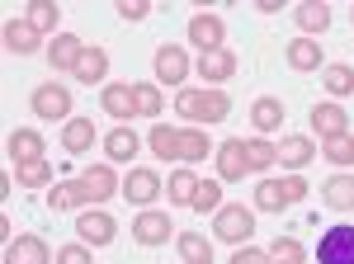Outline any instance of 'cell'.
<instances>
[{"instance_id":"1","label":"cell","mask_w":354,"mask_h":264,"mask_svg":"<svg viewBox=\"0 0 354 264\" xmlns=\"http://www.w3.org/2000/svg\"><path fill=\"white\" fill-rule=\"evenodd\" d=\"M213 236L227 241V245H245L255 236V208H241V203H222L213 212Z\"/></svg>"},{"instance_id":"2","label":"cell","mask_w":354,"mask_h":264,"mask_svg":"<svg viewBox=\"0 0 354 264\" xmlns=\"http://www.w3.org/2000/svg\"><path fill=\"white\" fill-rule=\"evenodd\" d=\"M28 109H33V118L71 123V90H66V85H57V80H43V85L28 95Z\"/></svg>"},{"instance_id":"3","label":"cell","mask_w":354,"mask_h":264,"mask_svg":"<svg viewBox=\"0 0 354 264\" xmlns=\"http://www.w3.org/2000/svg\"><path fill=\"white\" fill-rule=\"evenodd\" d=\"M151 66H156V80H161V85H175V90H185V80H189V53H185L180 43H161Z\"/></svg>"},{"instance_id":"4","label":"cell","mask_w":354,"mask_h":264,"mask_svg":"<svg viewBox=\"0 0 354 264\" xmlns=\"http://www.w3.org/2000/svg\"><path fill=\"white\" fill-rule=\"evenodd\" d=\"M118 236V222H113L104 208H85L81 217H76V241H85L90 250H100V245H109V241Z\"/></svg>"},{"instance_id":"5","label":"cell","mask_w":354,"mask_h":264,"mask_svg":"<svg viewBox=\"0 0 354 264\" xmlns=\"http://www.w3.org/2000/svg\"><path fill=\"white\" fill-rule=\"evenodd\" d=\"M317 264H354V227H330L317 236Z\"/></svg>"},{"instance_id":"6","label":"cell","mask_w":354,"mask_h":264,"mask_svg":"<svg viewBox=\"0 0 354 264\" xmlns=\"http://www.w3.org/2000/svg\"><path fill=\"white\" fill-rule=\"evenodd\" d=\"M213 160H218V180L222 185H241L245 175H250V160H245V142L241 137H227L218 151H213Z\"/></svg>"},{"instance_id":"7","label":"cell","mask_w":354,"mask_h":264,"mask_svg":"<svg viewBox=\"0 0 354 264\" xmlns=\"http://www.w3.org/2000/svg\"><path fill=\"white\" fill-rule=\"evenodd\" d=\"M123 198H128V203H137V208H151V203L161 198V175H156L151 165L128 170V180H123Z\"/></svg>"},{"instance_id":"8","label":"cell","mask_w":354,"mask_h":264,"mask_svg":"<svg viewBox=\"0 0 354 264\" xmlns=\"http://www.w3.org/2000/svg\"><path fill=\"white\" fill-rule=\"evenodd\" d=\"M194 71H198V80H208V90H222V80L236 76V53H232V48H218V53H198Z\"/></svg>"},{"instance_id":"9","label":"cell","mask_w":354,"mask_h":264,"mask_svg":"<svg viewBox=\"0 0 354 264\" xmlns=\"http://www.w3.org/2000/svg\"><path fill=\"white\" fill-rule=\"evenodd\" d=\"M57 255H48V241L24 232V236H10L5 241V264H53Z\"/></svg>"},{"instance_id":"10","label":"cell","mask_w":354,"mask_h":264,"mask_svg":"<svg viewBox=\"0 0 354 264\" xmlns=\"http://www.w3.org/2000/svg\"><path fill=\"white\" fill-rule=\"evenodd\" d=\"M170 232H175V222H170L165 212H156V208H142V212L133 217L137 245H165V241H170Z\"/></svg>"},{"instance_id":"11","label":"cell","mask_w":354,"mask_h":264,"mask_svg":"<svg viewBox=\"0 0 354 264\" xmlns=\"http://www.w3.org/2000/svg\"><path fill=\"white\" fill-rule=\"evenodd\" d=\"M100 104H104V113L118 118V123L137 118V100H133V85H128V80H109V85L100 90Z\"/></svg>"},{"instance_id":"12","label":"cell","mask_w":354,"mask_h":264,"mask_svg":"<svg viewBox=\"0 0 354 264\" xmlns=\"http://www.w3.org/2000/svg\"><path fill=\"white\" fill-rule=\"evenodd\" d=\"M312 132H317V137H322V142H330V137H345V132H350V113H345V109L340 104H312Z\"/></svg>"},{"instance_id":"13","label":"cell","mask_w":354,"mask_h":264,"mask_svg":"<svg viewBox=\"0 0 354 264\" xmlns=\"http://www.w3.org/2000/svg\"><path fill=\"white\" fill-rule=\"evenodd\" d=\"M283 62H288L293 71H326V53H322L317 38H293V43L283 48Z\"/></svg>"},{"instance_id":"14","label":"cell","mask_w":354,"mask_h":264,"mask_svg":"<svg viewBox=\"0 0 354 264\" xmlns=\"http://www.w3.org/2000/svg\"><path fill=\"white\" fill-rule=\"evenodd\" d=\"M81 180H85V189H90V198H95V203H109L113 194H123V185H118V175H113L109 160H100V165H85Z\"/></svg>"},{"instance_id":"15","label":"cell","mask_w":354,"mask_h":264,"mask_svg":"<svg viewBox=\"0 0 354 264\" xmlns=\"http://www.w3.org/2000/svg\"><path fill=\"white\" fill-rule=\"evenodd\" d=\"M90 43H81L76 33H57L53 43H48V62H53V71H76L81 66V57Z\"/></svg>"},{"instance_id":"16","label":"cell","mask_w":354,"mask_h":264,"mask_svg":"<svg viewBox=\"0 0 354 264\" xmlns=\"http://www.w3.org/2000/svg\"><path fill=\"white\" fill-rule=\"evenodd\" d=\"M222 38H227V24H222L218 15H194L189 19V43L198 53H218Z\"/></svg>"},{"instance_id":"17","label":"cell","mask_w":354,"mask_h":264,"mask_svg":"<svg viewBox=\"0 0 354 264\" xmlns=\"http://www.w3.org/2000/svg\"><path fill=\"white\" fill-rule=\"evenodd\" d=\"M137 147H142V137H137L128 123H118V128L104 132V156H109V165H128V160L137 156Z\"/></svg>"},{"instance_id":"18","label":"cell","mask_w":354,"mask_h":264,"mask_svg":"<svg viewBox=\"0 0 354 264\" xmlns=\"http://www.w3.org/2000/svg\"><path fill=\"white\" fill-rule=\"evenodd\" d=\"M218 147H213V137L203 128H180V147H175V160L180 165H198L203 156H213Z\"/></svg>"},{"instance_id":"19","label":"cell","mask_w":354,"mask_h":264,"mask_svg":"<svg viewBox=\"0 0 354 264\" xmlns=\"http://www.w3.org/2000/svg\"><path fill=\"white\" fill-rule=\"evenodd\" d=\"M312 160H317V142H312V137H298V132H293V137L279 142V165H283V170L298 175L302 165H312Z\"/></svg>"},{"instance_id":"20","label":"cell","mask_w":354,"mask_h":264,"mask_svg":"<svg viewBox=\"0 0 354 264\" xmlns=\"http://www.w3.org/2000/svg\"><path fill=\"white\" fill-rule=\"evenodd\" d=\"M5 151L15 156V165H24V160H43V132L38 128H15L5 137Z\"/></svg>"},{"instance_id":"21","label":"cell","mask_w":354,"mask_h":264,"mask_svg":"<svg viewBox=\"0 0 354 264\" xmlns=\"http://www.w3.org/2000/svg\"><path fill=\"white\" fill-rule=\"evenodd\" d=\"M95 198H90V189H85V180H66V185H53V194H48V208L53 212H71V208H90Z\"/></svg>"},{"instance_id":"22","label":"cell","mask_w":354,"mask_h":264,"mask_svg":"<svg viewBox=\"0 0 354 264\" xmlns=\"http://www.w3.org/2000/svg\"><path fill=\"white\" fill-rule=\"evenodd\" d=\"M293 15H298L302 38H317V33H326V28H330V5H326V0H302Z\"/></svg>"},{"instance_id":"23","label":"cell","mask_w":354,"mask_h":264,"mask_svg":"<svg viewBox=\"0 0 354 264\" xmlns=\"http://www.w3.org/2000/svg\"><path fill=\"white\" fill-rule=\"evenodd\" d=\"M322 203L330 212H354V175H330L322 185Z\"/></svg>"},{"instance_id":"24","label":"cell","mask_w":354,"mask_h":264,"mask_svg":"<svg viewBox=\"0 0 354 264\" xmlns=\"http://www.w3.org/2000/svg\"><path fill=\"white\" fill-rule=\"evenodd\" d=\"M95 137H100V132H95L90 118H71V123H62V147H66L71 156H85V151L95 147Z\"/></svg>"},{"instance_id":"25","label":"cell","mask_w":354,"mask_h":264,"mask_svg":"<svg viewBox=\"0 0 354 264\" xmlns=\"http://www.w3.org/2000/svg\"><path fill=\"white\" fill-rule=\"evenodd\" d=\"M71 76L81 80V85H104V76H109V53L90 43V48H85V57H81V66H76Z\"/></svg>"},{"instance_id":"26","label":"cell","mask_w":354,"mask_h":264,"mask_svg":"<svg viewBox=\"0 0 354 264\" xmlns=\"http://www.w3.org/2000/svg\"><path fill=\"white\" fill-rule=\"evenodd\" d=\"M250 123H255V137H265L283 123V100H274V95H260L255 104H250Z\"/></svg>"},{"instance_id":"27","label":"cell","mask_w":354,"mask_h":264,"mask_svg":"<svg viewBox=\"0 0 354 264\" xmlns=\"http://www.w3.org/2000/svg\"><path fill=\"white\" fill-rule=\"evenodd\" d=\"M175 245H180V260L185 264H213V241L203 232H180Z\"/></svg>"},{"instance_id":"28","label":"cell","mask_w":354,"mask_h":264,"mask_svg":"<svg viewBox=\"0 0 354 264\" xmlns=\"http://www.w3.org/2000/svg\"><path fill=\"white\" fill-rule=\"evenodd\" d=\"M38 38H43V33H38V28L28 24V19H10V24H5V53H33V48H38Z\"/></svg>"},{"instance_id":"29","label":"cell","mask_w":354,"mask_h":264,"mask_svg":"<svg viewBox=\"0 0 354 264\" xmlns=\"http://www.w3.org/2000/svg\"><path fill=\"white\" fill-rule=\"evenodd\" d=\"M194 194H198V175H194L189 165H180V170L165 180V198H170V203H180V208H189Z\"/></svg>"},{"instance_id":"30","label":"cell","mask_w":354,"mask_h":264,"mask_svg":"<svg viewBox=\"0 0 354 264\" xmlns=\"http://www.w3.org/2000/svg\"><path fill=\"white\" fill-rule=\"evenodd\" d=\"M245 160H250V175H260V170L279 165V147L270 137H245Z\"/></svg>"},{"instance_id":"31","label":"cell","mask_w":354,"mask_h":264,"mask_svg":"<svg viewBox=\"0 0 354 264\" xmlns=\"http://www.w3.org/2000/svg\"><path fill=\"white\" fill-rule=\"evenodd\" d=\"M28 24L38 28V33H53L57 38V24H62V5H53V0H28Z\"/></svg>"},{"instance_id":"32","label":"cell","mask_w":354,"mask_h":264,"mask_svg":"<svg viewBox=\"0 0 354 264\" xmlns=\"http://www.w3.org/2000/svg\"><path fill=\"white\" fill-rule=\"evenodd\" d=\"M322 85H326L330 100H340V95H354V66H345V62H330L326 71H322Z\"/></svg>"},{"instance_id":"33","label":"cell","mask_w":354,"mask_h":264,"mask_svg":"<svg viewBox=\"0 0 354 264\" xmlns=\"http://www.w3.org/2000/svg\"><path fill=\"white\" fill-rule=\"evenodd\" d=\"M15 180L24 189H43V185H53V160L43 156V160H24V165H15Z\"/></svg>"},{"instance_id":"34","label":"cell","mask_w":354,"mask_h":264,"mask_svg":"<svg viewBox=\"0 0 354 264\" xmlns=\"http://www.w3.org/2000/svg\"><path fill=\"white\" fill-rule=\"evenodd\" d=\"M147 147H151L156 156L175 160V147H180V128H170V123H151V132H147Z\"/></svg>"},{"instance_id":"35","label":"cell","mask_w":354,"mask_h":264,"mask_svg":"<svg viewBox=\"0 0 354 264\" xmlns=\"http://www.w3.org/2000/svg\"><path fill=\"white\" fill-rule=\"evenodd\" d=\"M133 100H137V118H161V85L156 80L133 85Z\"/></svg>"},{"instance_id":"36","label":"cell","mask_w":354,"mask_h":264,"mask_svg":"<svg viewBox=\"0 0 354 264\" xmlns=\"http://www.w3.org/2000/svg\"><path fill=\"white\" fill-rule=\"evenodd\" d=\"M175 113L189 118V128H203V90H189V85H185V90L175 95Z\"/></svg>"},{"instance_id":"37","label":"cell","mask_w":354,"mask_h":264,"mask_svg":"<svg viewBox=\"0 0 354 264\" xmlns=\"http://www.w3.org/2000/svg\"><path fill=\"white\" fill-rule=\"evenodd\" d=\"M270 264H307V250H302L298 236H274L270 245Z\"/></svg>"},{"instance_id":"38","label":"cell","mask_w":354,"mask_h":264,"mask_svg":"<svg viewBox=\"0 0 354 264\" xmlns=\"http://www.w3.org/2000/svg\"><path fill=\"white\" fill-rule=\"evenodd\" d=\"M283 208H288V198H283L279 180H260L255 185V212H283Z\"/></svg>"},{"instance_id":"39","label":"cell","mask_w":354,"mask_h":264,"mask_svg":"<svg viewBox=\"0 0 354 264\" xmlns=\"http://www.w3.org/2000/svg\"><path fill=\"white\" fill-rule=\"evenodd\" d=\"M322 156H326L330 165H354V132H345V137H330V142H322Z\"/></svg>"},{"instance_id":"40","label":"cell","mask_w":354,"mask_h":264,"mask_svg":"<svg viewBox=\"0 0 354 264\" xmlns=\"http://www.w3.org/2000/svg\"><path fill=\"white\" fill-rule=\"evenodd\" d=\"M194 212H218L222 208V180H198V194H194Z\"/></svg>"},{"instance_id":"41","label":"cell","mask_w":354,"mask_h":264,"mask_svg":"<svg viewBox=\"0 0 354 264\" xmlns=\"http://www.w3.org/2000/svg\"><path fill=\"white\" fill-rule=\"evenodd\" d=\"M53 264H95V260H90V245H85V241H71V245L57 250Z\"/></svg>"},{"instance_id":"42","label":"cell","mask_w":354,"mask_h":264,"mask_svg":"<svg viewBox=\"0 0 354 264\" xmlns=\"http://www.w3.org/2000/svg\"><path fill=\"white\" fill-rule=\"evenodd\" d=\"M279 189H283V198H288V208L307 198V180H302V175H283V180H279Z\"/></svg>"},{"instance_id":"43","label":"cell","mask_w":354,"mask_h":264,"mask_svg":"<svg viewBox=\"0 0 354 264\" xmlns=\"http://www.w3.org/2000/svg\"><path fill=\"white\" fill-rule=\"evenodd\" d=\"M118 15H123L128 24H142V19L151 15V0H118Z\"/></svg>"},{"instance_id":"44","label":"cell","mask_w":354,"mask_h":264,"mask_svg":"<svg viewBox=\"0 0 354 264\" xmlns=\"http://www.w3.org/2000/svg\"><path fill=\"white\" fill-rule=\"evenodd\" d=\"M232 264H270V250H255V245H236Z\"/></svg>"},{"instance_id":"45","label":"cell","mask_w":354,"mask_h":264,"mask_svg":"<svg viewBox=\"0 0 354 264\" xmlns=\"http://www.w3.org/2000/svg\"><path fill=\"white\" fill-rule=\"evenodd\" d=\"M279 5H283V0H255V10H260V15H279Z\"/></svg>"},{"instance_id":"46","label":"cell","mask_w":354,"mask_h":264,"mask_svg":"<svg viewBox=\"0 0 354 264\" xmlns=\"http://www.w3.org/2000/svg\"><path fill=\"white\" fill-rule=\"evenodd\" d=\"M350 19H354V5H350Z\"/></svg>"}]
</instances>
